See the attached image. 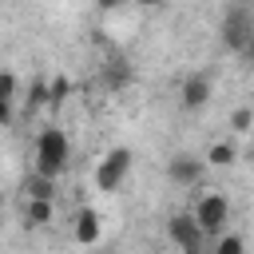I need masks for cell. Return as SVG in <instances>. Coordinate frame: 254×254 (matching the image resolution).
<instances>
[{"label": "cell", "mask_w": 254, "mask_h": 254, "mask_svg": "<svg viewBox=\"0 0 254 254\" xmlns=\"http://www.w3.org/2000/svg\"><path fill=\"white\" fill-rule=\"evenodd\" d=\"M67 159H71L67 135H64L60 127H44L40 139H36V163H32V171H40V175H48V179H60V175L67 171Z\"/></svg>", "instance_id": "cell-1"}, {"label": "cell", "mask_w": 254, "mask_h": 254, "mask_svg": "<svg viewBox=\"0 0 254 254\" xmlns=\"http://www.w3.org/2000/svg\"><path fill=\"white\" fill-rule=\"evenodd\" d=\"M127 171H131V151L127 147H111L99 159V167H95V187L99 190H119L123 179H127Z\"/></svg>", "instance_id": "cell-2"}, {"label": "cell", "mask_w": 254, "mask_h": 254, "mask_svg": "<svg viewBox=\"0 0 254 254\" xmlns=\"http://www.w3.org/2000/svg\"><path fill=\"white\" fill-rule=\"evenodd\" d=\"M250 36H254V12L250 8H230L222 16V44L230 52H246Z\"/></svg>", "instance_id": "cell-3"}, {"label": "cell", "mask_w": 254, "mask_h": 254, "mask_svg": "<svg viewBox=\"0 0 254 254\" xmlns=\"http://www.w3.org/2000/svg\"><path fill=\"white\" fill-rule=\"evenodd\" d=\"M226 218H230V202H226V194H202L198 202H194V222L202 226V234H222V226H226Z\"/></svg>", "instance_id": "cell-4"}, {"label": "cell", "mask_w": 254, "mask_h": 254, "mask_svg": "<svg viewBox=\"0 0 254 254\" xmlns=\"http://www.w3.org/2000/svg\"><path fill=\"white\" fill-rule=\"evenodd\" d=\"M167 234H171V242L179 246V250H187V254H202V226L194 222V214H171L167 218Z\"/></svg>", "instance_id": "cell-5"}, {"label": "cell", "mask_w": 254, "mask_h": 254, "mask_svg": "<svg viewBox=\"0 0 254 254\" xmlns=\"http://www.w3.org/2000/svg\"><path fill=\"white\" fill-rule=\"evenodd\" d=\"M202 171H206V159H194V155H171V163H167V175L179 187H194L202 179Z\"/></svg>", "instance_id": "cell-6"}, {"label": "cell", "mask_w": 254, "mask_h": 254, "mask_svg": "<svg viewBox=\"0 0 254 254\" xmlns=\"http://www.w3.org/2000/svg\"><path fill=\"white\" fill-rule=\"evenodd\" d=\"M210 75H202V71H194V75H187L183 79V107L187 111H198V107H206L210 103Z\"/></svg>", "instance_id": "cell-7"}, {"label": "cell", "mask_w": 254, "mask_h": 254, "mask_svg": "<svg viewBox=\"0 0 254 254\" xmlns=\"http://www.w3.org/2000/svg\"><path fill=\"white\" fill-rule=\"evenodd\" d=\"M99 234H103L99 214H95L91 206H83V210L75 214V242H79V246H95V242H99Z\"/></svg>", "instance_id": "cell-8"}, {"label": "cell", "mask_w": 254, "mask_h": 254, "mask_svg": "<svg viewBox=\"0 0 254 254\" xmlns=\"http://www.w3.org/2000/svg\"><path fill=\"white\" fill-rule=\"evenodd\" d=\"M20 190H24L28 198H56V179H48V175L32 171V175H24Z\"/></svg>", "instance_id": "cell-9"}, {"label": "cell", "mask_w": 254, "mask_h": 254, "mask_svg": "<svg viewBox=\"0 0 254 254\" xmlns=\"http://www.w3.org/2000/svg\"><path fill=\"white\" fill-rule=\"evenodd\" d=\"M52 222V198H28V206H24V226L32 230V226H48Z\"/></svg>", "instance_id": "cell-10"}, {"label": "cell", "mask_w": 254, "mask_h": 254, "mask_svg": "<svg viewBox=\"0 0 254 254\" xmlns=\"http://www.w3.org/2000/svg\"><path fill=\"white\" fill-rule=\"evenodd\" d=\"M67 95H71V79L67 75H52L48 79V107H64Z\"/></svg>", "instance_id": "cell-11"}, {"label": "cell", "mask_w": 254, "mask_h": 254, "mask_svg": "<svg viewBox=\"0 0 254 254\" xmlns=\"http://www.w3.org/2000/svg\"><path fill=\"white\" fill-rule=\"evenodd\" d=\"M234 159H238L234 143H214V147L206 151V163H210V167H230Z\"/></svg>", "instance_id": "cell-12"}, {"label": "cell", "mask_w": 254, "mask_h": 254, "mask_svg": "<svg viewBox=\"0 0 254 254\" xmlns=\"http://www.w3.org/2000/svg\"><path fill=\"white\" fill-rule=\"evenodd\" d=\"M214 254H246V242H242V234H218V246H214Z\"/></svg>", "instance_id": "cell-13"}, {"label": "cell", "mask_w": 254, "mask_h": 254, "mask_svg": "<svg viewBox=\"0 0 254 254\" xmlns=\"http://www.w3.org/2000/svg\"><path fill=\"white\" fill-rule=\"evenodd\" d=\"M44 103H48V79H32V87H28V111H36Z\"/></svg>", "instance_id": "cell-14"}, {"label": "cell", "mask_w": 254, "mask_h": 254, "mask_svg": "<svg viewBox=\"0 0 254 254\" xmlns=\"http://www.w3.org/2000/svg\"><path fill=\"white\" fill-rule=\"evenodd\" d=\"M230 127H234L238 135L250 131V127H254V111H250V107H234V111H230Z\"/></svg>", "instance_id": "cell-15"}, {"label": "cell", "mask_w": 254, "mask_h": 254, "mask_svg": "<svg viewBox=\"0 0 254 254\" xmlns=\"http://www.w3.org/2000/svg\"><path fill=\"white\" fill-rule=\"evenodd\" d=\"M107 83H111V87L131 83V67H127V64H107Z\"/></svg>", "instance_id": "cell-16"}, {"label": "cell", "mask_w": 254, "mask_h": 254, "mask_svg": "<svg viewBox=\"0 0 254 254\" xmlns=\"http://www.w3.org/2000/svg\"><path fill=\"white\" fill-rule=\"evenodd\" d=\"M16 87H20V83H16V71H8V67H4V71H0V99H8V103H12V99H16Z\"/></svg>", "instance_id": "cell-17"}, {"label": "cell", "mask_w": 254, "mask_h": 254, "mask_svg": "<svg viewBox=\"0 0 254 254\" xmlns=\"http://www.w3.org/2000/svg\"><path fill=\"white\" fill-rule=\"evenodd\" d=\"M8 123H12V103L0 99V127H8Z\"/></svg>", "instance_id": "cell-18"}, {"label": "cell", "mask_w": 254, "mask_h": 254, "mask_svg": "<svg viewBox=\"0 0 254 254\" xmlns=\"http://www.w3.org/2000/svg\"><path fill=\"white\" fill-rule=\"evenodd\" d=\"M119 4H127V0H95V8H103V12H115Z\"/></svg>", "instance_id": "cell-19"}, {"label": "cell", "mask_w": 254, "mask_h": 254, "mask_svg": "<svg viewBox=\"0 0 254 254\" xmlns=\"http://www.w3.org/2000/svg\"><path fill=\"white\" fill-rule=\"evenodd\" d=\"M135 4H139V8H159L163 0H135Z\"/></svg>", "instance_id": "cell-20"}, {"label": "cell", "mask_w": 254, "mask_h": 254, "mask_svg": "<svg viewBox=\"0 0 254 254\" xmlns=\"http://www.w3.org/2000/svg\"><path fill=\"white\" fill-rule=\"evenodd\" d=\"M246 56H250V60H254V36H250V48H246Z\"/></svg>", "instance_id": "cell-21"}, {"label": "cell", "mask_w": 254, "mask_h": 254, "mask_svg": "<svg viewBox=\"0 0 254 254\" xmlns=\"http://www.w3.org/2000/svg\"><path fill=\"white\" fill-rule=\"evenodd\" d=\"M179 254H187V250H179Z\"/></svg>", "instance_id": "cell-22"}]
</instances>
